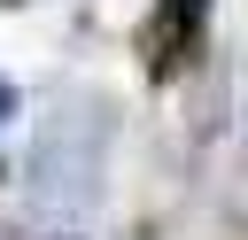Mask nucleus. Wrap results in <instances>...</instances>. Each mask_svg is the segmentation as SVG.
I'll return each mask as SVG.
<instances>
[{
    "label": "nucleus",
    "instance_id": "1",
    "mask_svg": "<svg viewBox=\"0 0 248 240\" xmlns=\"http://www.w3.org/2000/svg\"><path fill=\"white\" fill-rule=\"evenodd\" d=\"M202 39H209V0H155L147 8V31H140V54H147V77L170 85L202 62Z\"/></svg>",
    "mask_w": 248,
    "mask_h": 240
},
{
    "label": "nucleus",
    "instance_id": "2",
    "mask_svg": "<svg viewBox=\"0 0 248 240\" xmlns=\"http://www.w3.org/2000/svg\"><path fill=\"white\" fill-rule=\"evenodd\" d=\"M93 178H101V132H93L85 147H70L62 124H54V132L39 139V201H85Z\"/></svg>",
    "mask_w": 248,
    "mask_h": 240
},
{
    "label": "nucleus",
    "instance_id": "3",
    "mask_svg": "<svg viewBox=\"0 0 248 240\" xmlns=\"http://www.w3.org/2000/svg\"><path fill=\"white\" fill-rule=\"evenodd\" d=\"M8 116H16V85L0 77V124H8Z\"/></svg>",
    "mask_w": 248,
    "mask_h": 240
},
{
    "label": "nucleus",
    "instance_id": "4",
    "mask_svg": "<svg viewBox=\"0 0 248 240\" xmlns=\"http://www.w3.org/2000/svg\"><path fill=\"white\" fill-rule=\"evenodd\" d=\"M0 8H23V0H0Z\"/></svg>",
    "mask_w": 248,
    "mask_h": 240
}]
</instances>
